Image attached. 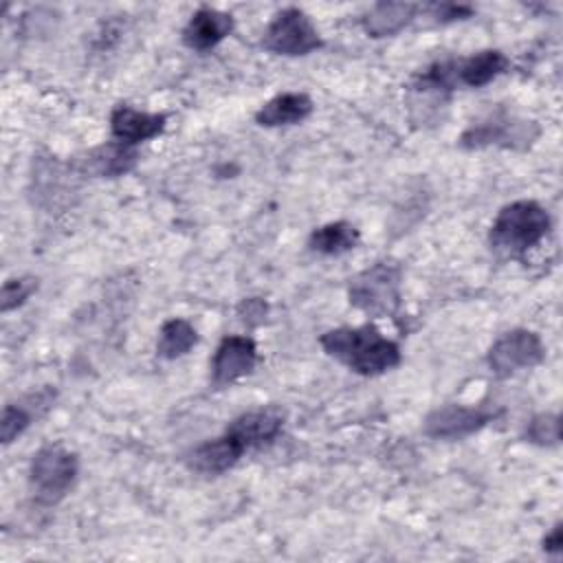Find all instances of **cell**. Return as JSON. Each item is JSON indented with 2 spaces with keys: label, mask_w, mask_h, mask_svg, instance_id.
<instances>
[{
  "label": "cell",
  "mask_w": 563,
  "mask_h": 563,
  "mask_svg": "<svg viewBox=\"0 0 563 563\" xmlns=\"http://www.w3.org/2000/svg\"><path fill=\"white\" fill-rule=\"evenodd\" d=\"M325 354L361 376H378L400 363V347L374 325L334 328L319 339Z\"/></svg>",
  "instance_id": "6da1fadb"
},
{
  "label": "cell",
  "mask_w": 563,
  "mask_h": 563,
  "mask_svg": "<svg viewBox=\"0 0 563 563\" xmlns=\"http://www.w3.org/2000/svg\"><path fill=\"white\" fill-rule=\"evenodd\" d=\"M550 231L548 211L534 200L506 205L490 227V246L506 257H521Z\"/></svg>",
  "instance_id": "7a4b0ae2"
},
{
  "label": "cell",
  "mask_w": 563,
  "mask_h": 563,
  "mask_svg": "<svg viewBox=\"0 0 563 563\" xmlns=\"http://www.w3.org/2000/svg\"><path fill=\"white\" fill-rule=\"evenodd\" d=\"M350 301L372 314L387 317L400 306V268L389 262H376L350 282Z\"/></svg>",
  "instance_id": "3957f363"
},
{
  "label": "cell",
  "mask_w": 563,
  "mask_h": 563,
  "mask_svg": "<svg viewBox=\"0 0 563 563\" xmlns=\"http://www.w3.org/2000/svg\"><path fill=\"white\" fill-rule=\"evenodd\" d=\"M77 477V455L59 444L42 446L29 466V479L40 501L55 504Z\"/></svg>",
  "instance_id": "277c9868"
},
{
  "label": "cell",
  "mask_w": 563,
  "mask_h": 563,
  "mask_svg": "<svg viewBox=\"0 0 563 563\" xmlns=\"http://www.w3.org/2000/svg\"><path fill=\"white\" fill-rule=\"evenodd\" d=\"M262 44L275 55L297 57L317 51L321 46V37L306 11L286 7L268 22Z\"/></svg>",
  "instance_id": "5b68a950"
},
{
  "label": "cell",
  "mask_w": 563,
  "mask_h": 563,
  "mask_svg": "<svg viewBox=\"0 0 563 563\" xmlns=\"http://www.w3.org/2000/svg\"><path fill=\"white\" fill-rule=\"evenodd\" d=\"M508 64L510 62H508V57L501 51L486 48V51H477V53H473L468 57L438 62L433 66V73H438L435 77L440 79V84L446 90H453L455 86L479 88V86L490 84L501 73H506Z\"/></svg>",
  "instance_id": "8992f818"
},
{
  "label": "cell",
  "mask_w": 563,
  "mask_h": 563,
  "mask_svg": "<svg viewBox=\"0 0 563 563\" xmlns=\"http://www.w3.org/2000/svg\"><path fill=\"white\" fill-rule=\"evenodd\" d=\"M543 341L532 330H510L488 350V365L497 376H510L530 369L543 358Z\"/></svg>",
  "instance_id": "52a82bcc"
},
{
  "label": "cell",
  "mask_w": 563,
  "mask_h": 563,
  "mask_svg": "<svg viewBox=\"0 0 563 563\" xmlns=\"http://www.w3.org/2000/svg\"><path fill=\"white\" fill-rule=\"evenodd\" d=\"M257 363V347L251 336H224L213 354L211 372L216 385H229L253 372Z\"/></svg>",
  "instance_id": "ba28073f"
},
{
  "label": "cell",
  "mask_w": 563,
  "mask_h": 563,
  "mask_svg": "<svg viewBox=\"0 0 563 563\" xmlns=\"http://www.w3.org/2000/svg\"><path fill=\"white\" fill-rule=\"evenodd\" d=\"M488 420H490V411H486L482 407L444 405L427 416L424 431L431 438L455 440V438H464V435L482 429Z\"/></svg>",
  "instance_id": "9c48e42d"
},
{
  "label": "cell",
  "mask_w": 563,
  "mask_h": 563,
  "mask_svg": "<svg viewBox=\"0 0 563 563\" xmlns=\"http://www.w3.org/2000/svg\"><path fill=\"white\" fill-rule=\"evenodd\" d=\"M282 424H284V416L277 409L262 407V409H253L238 416L227 427L224 433H229L244 451H249L275 440L282 431Z\"/></svg>",
  "instance_id": "30bf717a"
},
{
  "label": "cell",
  "mask_w": 563,
  "mask_h": 563,
  "mask_svg": "<svg viewBox=\"0 0 563 563\" xmlns=\"http://www.w3.org/2000/svg\"><path fill=\"white\" fill-rule=\"evenodd\" d=\"M136 158L139 154L132 145L114 141V143L97 145L84 152L81 156H77V169L99 178H106V176L114 178V176L128 174L136 165Z\"/></svg>",
  "instance_id": "8fae6325"
},
{
  "label": "cell",
  "mask_w": 563,
  "mask_h": 563,
  "mask_svg": "<svg viewBox=\"0 0 563 563\" xmlns=\"http://www.w3.org/2000/svg\"><path fill=\"white\" fill-rule=\"evenodd\" d=\"M167 117L158 112H143L132 106H117L110 114L112 136L121 143L136 145L141 141L154 139L165 130Z\"/></svg>",
  "instance_id": "7c38bea8"
},
{
  "label": "cell",
  "mask_w": 563,
  "mask_h": 563,
  "mask_svg": "<svg viewBox=\"0 0 563 563\" xmlns=\"http://www.w3.org/2000/svg\"><path fill=\"white\" fill-rule=\"evenodd\" d=\"M233 31V18L220 9H198L183 29V42L194 51H207L220 44Z\"/></svg>",
  "instance_id": "4fadbf2b"
},
{
  "label": "cell",
  "mask_w": 563,
  "mask_h": 563,
  "mask_svg": "<svg viewBox=\"0 0 563 563\" xmlns=\"http://www.w3.org/2000/svg\"><path fill=\"white\" fill-rule=\"evenodd\" d=\"M242 453H244V449L229 433H222L220 438H213V440H207V442L198 444L189 453L187 462L198 473L218 475V473L229 471L240 460Z\"/></svg>",
  "instance_id": "5bb4252c"
},
{
  "label": "cell",
  "mask_w": 563,
  "mask_h": 563,
  "mask_svg": "<svg viewBox=\"0 0 563 563\" xmlns=\"http://www.w3.org/2000/svg\"><path fill=\"white\" fill-rule=\"evenodd\" d=\"M312 112V99L306 92H282L268 99L255 114V121L264 128L295 125L308 119Z\"/></svg>",
  "instance_id": "9a60e30c"
},
{
  "label": "cell",
  "mask_w": 563,
  "mask_h": 563,
  "mask_svg": "<svg viewBox=\"0 0 563 563\" xmlns=\"http://www.w3.org/2000/svg\"><path fill=\"white\" fill-rule=\"evenodd\" d=\"M413 2H378L363 15V29L372 37H387L405 29L418 13Z\"/></svg>",
  "instance_id": "2e32d148"
},
{
  "label": "cell",
  "mask_w": 563,
  "mask_h": 563,
  "mask_svg": "<svg viewBox=\"0 0 563 563\" xmlns=\"http://www.w3.org/2000/svg\"><path fill=\"white\" fill-rule=\"evenodd\" d=\"M55 398V391L42 389L33 396H29L24 402H11L2 409V420H0V438L4 444L13 442L18 435L24 433V429L31 424L33 416L37 411L46 409Z\"/></svg>",
  "instance_id": "e0dca14e"
},
{
  "label": "cell",
  "mask_w": 563,
  "mask_h": 563,
  "mask_svg": "<svg viewBox=\"0 0 563 563\" xmlns=\"http://www.w3.org/2000/svg\"><path fill=\"white\" fill-rule=\"evenodd\" d=\"M358 229L350 222L339 220L314 229L310 235V249L321 255H341L352 251L358 244Z\"/></svg>",
  "instance_id": "ac0fdd59"
},
{
  "label": "cell",
  "mask_w": 563,
  "mask_h": 563,
  "mask_svg": "<svg viewBox=\"0 0 563 563\" xmlns=\"http://www.w3.org/2000/svg\"><path fill=\"white\" fill-rule=\"evenodd\" d=\"M198 343L196 328L185 319H169L161 325L156 352L163 358H178L185 356Z\"/></svg>",
  "instance_id": "d6986e66"
},
{
  "label": "cell",
  "mask_w": 563,
  "mask_h": 563,
  "mask_svg": "<svg viewBox=\"0 0 563 563\" xmlns=\"http://www.w3.org/2000/svg\"><path fill=\"white\" fill-rule=\"evenodd\" d=\"M528 440L541 446H554L561 440V422L556 413H539L528 424Z\"/></svg>",
  "instance_id": "ffe728a7"
},
{
  "label": "cell",
  "mask_w": 563,
  "mask_h": 563,
  "mask_svg": "<svg viewBox=\"0 0 563 563\" xmlns=\"http://www.w3.org/2000/svg\"><path fill=\"white\" fill-rule=\"evenodd\" d=\"M37 288L35 279L31 277H15V279H7L2 286V295H0V306L2 312H9L11 308H18L20 303H24L31 292Z\"/></svg>",
  "instance_id": "44dd1931"
},
{
  "label": "cell",
  "mask_w": 563,
  "mask_h": 563,
  "mask_svg": "<svg viewBox=\"0 0 563 563\" xmlns=\"http://www.w3.org/2000/svg\"><path fill=\"white\" fill-rule=\"evenodd\" d=\"M266 312H268V306L264 303V299L260 297H249L244 299L240 306H238V314L244 323L249 325H257L266 319Z\"/></svg>",
  "instance_id": "7402d4cb"
},
{
  "label": "cell",
  "mask_w": 563,
  "mask_h": 563,
  "mask_svg": "<svg viewBox=\"0 0 563 563\" xmlns=\"http://www.w3.org/2000/svg\"><path fill=\"white\" fill-rule=\"evenodd\" d=\"M429 11L433 13V18H438L440 22H451V20H462L466 15L473 13L471 7L466 4H431Z\"/></svg>",
  "instance_id": "603a6c76"
},
{
  "label": "cell",
  "mask_w": 563,
  "mask_h": 563,
  "mask_svg": "<svg viewBox=\"0 0 563 563\" xmlns=\"http://www.w3.org/2000/svg\"><path fill=\"white\" fill-rule=\"evenodd\" d=\"M561 545H563V537H561V526L556 523L543 539V548L548 552H561Z\"/></svg>",
  "instance_id": "cb8c5ba5"
}]
</instances>
